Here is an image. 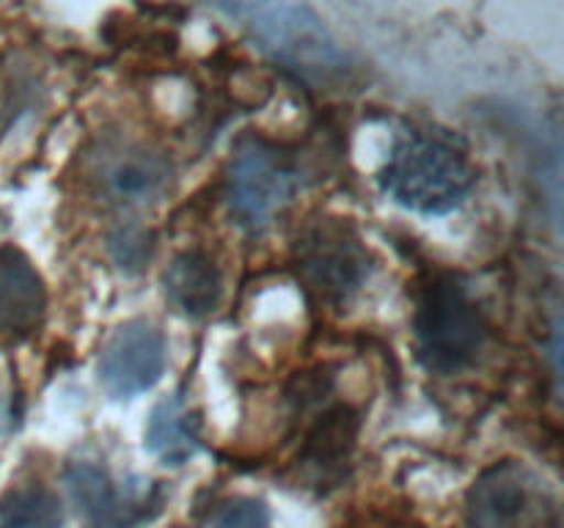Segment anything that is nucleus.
<instances>
[{"instance_id":"1","label":"nucleus","mask_w":564,"mask_h":528,"mask_svg":"<svg viewBox=\"0 0 564 528\" xmlns=\"http://www.w3.org/2000/svg\"><path fill=\"white\" fill-rule=\"evenodd\" d=\"M474 174L468 154L452 138L411 130L397 138L380 187L400 207L419 215H444L466 201Z\"/></svg>"},{"instance_id":"2","label":"nucleus","mask_w":564,"mask_h":528,"mask_svg":"<svg viewBox=\"0 0 564 528\" xmlns=\"http://www.w3.org/2000/svg\"><path fill=\"white\" fill-rule=\"evenodd\" d=\"M413 333L430 372L455 374L477 361L488 324L466 286L455 278H435L419 297Z\"/></svg>"},{"instance_id":"3","label":"nucleus","mask_w":564,"mask_h":528,"mask_svg":"<svg viewBox=\"0 0 564 528\" xmlns=\"http://www.w3.org/2000/svg\"><path fill=\"white\" fill-rule=\"evenodd\" d=\"M248 22L264 50L297 75L314 80L345 75V50L308 6L297 0H253Z\"/></svg>"},{"instance_id":"4","label":"nucleus","mask_w":564,"mask_h":528,"mask_svg":"<svg viewBox=\"0 0 564 528\" xmlns=\"http://www.w3.org/2000/svg\"><path fill=\"white\" fill-rule=\"evenodd\" d=\"M468 528H562V506L532 468L505 460L474 482Z\"/></svg>"},{"instance_id":"5","label":"nucleus","mask_w":564,"mask_h":528,"mask_svg":"<svg viewBox=\"0 0 564 528\" xmlns=\"http://www.w3.org/2000/svg\"><path fill=\"white\" fill-rule=\"evenodd\" d=\"M301 187V170L292 154L264 138H248L231 154L226 168V201L248 229L273 223Z\"/></svg>"},{"instance_id":"6","label":"nucleus","mask_w":564,"mask_h":528,"mask_svg":"<svg viewBox=\"0 0 564 528\" xmlns=\"http://www.w3.org/2000/svg\"><path fill=\"white\" fill-rule=\"evenodd\" d=\"M297 273L317 297L341 302L367 280L369 253L345 220H319L297 240Z\"/></svg>"},{"instance_id":"7","label":"nucleus","mask_w":564,"mask_h":528,"mask_svg":"<svg viewBox=\"0 0 564 528\" xmlns=\"http://www.w3.org/2000/svg\"><path fill=\"white\" fill-rule=\"evenodd\" d=\"M66 487L86 528H138L160 512V490L121 487L97 462H72Z\"/></svg>"},{"instance_id":"8","label":"nucleus","mask_w":564,"mask_h":528,"mask_svg":"<svg viewBox=\"0 0 564 528\" xmlns=\"http://www.w3.org/2000/svg\"><path fill=\"white\" fill-rule=\"evenodd\" d=\"M171 168L169 157L143 143H110L94 154L91 179L105 201L116 207H147L169 193Z\"/></svg>"},{"instance_id":"9","label":"nucleus","mask_w":564,"mask_h":528,"mask_svg":"<svg viewBox=\"0 0 564 528\" xmlns=\"http://www.w3.org/2000/svg\"><path fill=\"white\" fill-rule=\"evenodd\" d=\"M165 339L147 319H130L105 344L99 358V383L116 399L143 394L165 372Z\"/></svg>"},{"instance_id":"10","label":"nucleus","mask_w":564,"mask_h":528,"mask_svg":"<svg viewBox=\"0 0 564 528\" xmlns=\"http://www.w3.org/2000/svg\"><path fill=\"white\" fill-rule=\"evenodd\" d=\"M47 308V289L31 258L14 245L0 248V333L28 336Z\"/></svg>"},{"instance_id":"11","label":"nucleus","mask_w":564,"mask_h":528,"mask_svg":"<svg viewBox=\"0 0 564 528\" xmlns=\"http://www.w3.org/2000/svg\"><path fill=\"white\" fill-rule=\"evenodd\" d=\"M165 300L180 311L182 317L202 319L218 308L224 297V278L209 253L191 248L174 256L163 275Z\"/></svg>"},{"instance_id":"12","label":"nucleus","mask_w":564,"mask_h":528,"mask_svg":"<svg viewBox=\"0 0 564 528\" xmlns=\"http://www.w3.org/2000/svg\"><path fill=\"white\" fill-rule=\"evenodd\" d=\"M358 416L347 405L325 410L301 446V465L314 471L317 482H336L345 471L350 451L356 446Z\"/></svg>"},{"instance_id":"13","label":"nucleus","mask_w":564,"mask_h":528,"mask_svg":"<svg viewBox=\"0 0 564 528\" xmlns=\"http://www.w3.org/2000/svg\"><path fill=\"white\" fill-rule=\"evenodd\" d=\"M202 421L180 394L169 396L152 410L147 424V449L163 465H185L198 451Z\"/></svg>"},{"instance_id":"14","label":"nucleus","mask_w":564,"mask_h":528,"mask_svg":"<svg viewBox=\"0 0 564 528\" xmlns=\"http://www.w3.org/2000/svg\"><path fill=\"white\" fill-rule=\"evenodd\" d=\"M0 528H64L58 495L42 484L9 490L0 498Z\"/></svg>"},{"instance_id":"15","label":"nucleus","mask_w":564,"mask_h":528,"mask_svg":"<svg viewBox=\"0 0 564 528\" xmlns=\"http://www.w3.org/2000/svg\"><path fill=\"white\" fill-rule=\"evenodd\" d=\"M207 528H270V512L264 501L240 495L218 506Z\"/></svg>"},{"instance_id":"16","label":"nucleus","mask_w":564,"mask_h":528,"mask_svg":"<svg viewBox=\"0 0 564 528\" xmlns=\"http://www.w3.org/2000/svg\"><path fill=\"white\" fill-rule=\"evenodd\" d=\"M113 251L116 262L127 264V267H141L149 258V237L143 231H119V237H113Z\"/></svg>"},{"instance_id":"17","label":"nucleus","mask_w":564,"mask_h":528,"mask_svg":"<svg viewBox=\"0 0 564 528\" xmlns=\"http://www.w3.org/2000/svg\"><path fill=\"white\" fill-rule=\"evenodd\" d=\"M209 3L220 6V9H226V11H240L246 0H209Z\"/></svg>"}]
</instances>
